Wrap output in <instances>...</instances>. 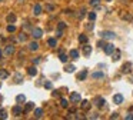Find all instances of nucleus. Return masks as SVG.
<instances>
[{"instance_id":"f257e3e1","label":"nucleus","mask_w":133,"mask_h":120,"mask_svg":"<svg viewBox=\"0 0 133 120\" xmlns=\"http://www.w3.org/2000/svg\"><path fill=\"white\" fill-rule=\"evenodd\" d=\"M100 36L103 37V39H107V40H113V39H116V34H115V32H110V30H106V32H102V33H100Z\"/></svg>"},{"instance_id":"f03ea898","label":"nucleus","mask_w":133,"mask_h":120,"mask_svg":"<svg viewBox=\"0 0 133 120\" xmlns=\"http://www.w3.org/2000/svg\"><path fill=\"white\" fill-rule=\"evenodd\" d=\"M80 100H82V97H80V93H77V91H73L72 95H70V102L72 103H80Z\"/></svg>"},{"instance_id":"7ed1b4c3","label":"nucleus","mask_w":133,"mask_h":120,"mask_svg":"<svg viewBox=\"0 0 133 120\" xmlns=\"http://www.w3.org/2000/svg\"><path fill=\"white\" fill-rule=\"evenodd\" d=\"M32 36H33V39H40V37L43 36V30L39 29V27H34L32 30Z\"/></svg>"},{"instance_id":"20e7f679","label":"nucleus","mask_w":133,"mask_h":120,"mask_svg":"<svg viewBox=\"0 0 133 120\" xmlns=\"http://www.w3.org/2000/svg\"><path fill=\"white\" fill-rule=\"evenodd\" d=\"M11 113L15 114V116H22L23 113H25V110H23V107H20V106H15L13 109H11Z\"/></svg>"},{"instance_id":"39448f33","label":"nucleus","mask_w":133,"mask_h":120,"mask_svg":"<svg viewBox=\"0 0 133 120\" xmlns=\"http://www.w3.org/2000/svg\"><path fill=\"white\" fill-rule=\"evenodd\" d=\"M103 50H104V53H106V55H113V51H115V46H113L112 43H107L103 47Z\"/></svg>"},{"instance_id":"423d86ee","label":"nucleus","mask_w":133,"mask_h":120,"mask_svg":"<svg viewBox=\"0 0 133 120\" xmlns=\"http://www.w3.org/2000/svg\"><path fill=\"white\" fill-rule=\"evenodd\" d=\"M104 103H106V100H104L103 97H96L94 99V104H96L97 107H100V109L104 106Z\"/></svg>"},{"instance_id":"0eeeda50","label":"nucleus","mask_w":133,"mask_h":120,"mask_svg":"<svg viewBox=\"0 0 133 120\" xmlns=\"http://www.w3.org/2000/svg\"><path fill=\"white\" fill-rule=\"evenodd\" d=\"M13 53H15V46H11V44L6 46V49H4V55H6V56H11Z\"/></svg>"},{"instance_id":"6e6552de","label":"nucleus","mask_w":133,"mask_h":120,"mask_svg":"<svg viewBox=\"0 0 133 120\" xmlns=\"http://www.w3.org/2000/svg\"><path fill=\"white\" fill-rule=\"evenodd\" d=\"M130 70H132V64H130V62H126L122 66V73H129Z\"/></svg>"},{"instance_id":"1a4fd4ad","label":"nucleus","mask_w":133,"mask_h":120,"mask_svg":"<svg viewBox=\"0 0 133 120\" xmlns=\"http://www.w3.org/2000/svg\"><path fill=\"white\" fill-rule=\"evenodd\" d=\"M113 102H115L116 104H120V103H123V96L120 95V93L115 95V96H113Z\"/></svg>"},{"instance_id":"9d476101","label":"nucleus","mask_w":133,"mask_h":120,"mask_svg":"<svg viewBox=\"0 0 133 120\" xmlns=\"http://www.w3.org/2000/svg\"><path fill=\"white\" fill-rule=\"evenodd\" d=\"M80 107H82V110L87 112V110L90 109V102H89V100H83V102L80 103Z\"/></svg>"},{"instance_id":"9b49d317","label":"nucleus","mask_w":133,"mask_h":120,"mask_svg":"<svg viewBox=\"0 0 133 120\" xmlns=\"http://www.w3.org/2000/svg\"><path fill=\"white\" fill-rule=\"evenodd\" d=\"M32 110H34V103H32V102L26 103V106H25V113H29V112H32Z\"/></svg>"},{"instance_id":"f8f14e48","label":"nucleus","mask_w":133,"mask_h":120,"mask_svg":"<svg viewBox=\"0 0 133 120\" xmlns=\"http://www.w3.org/2000/svg\"><path fill=\"white\" fill-rule=\"evenodd\" d=\"M40 13H42V6H40V4H34V6H33V15L39 16Z\"/></svg>"},{"instance_id":"ddd939ff","label":"nucleus","mask_w":133,"mask_h":120,"mask_svg":"<svg viewBox=\"0 0 133 120\" xmlns=\"http://www.w3.org/2000/svg\"><path fill=\"white\" fill-rule=\"evenodd\" d=\"M90 53H92V46H87V44L84 43V46H83V55L90 56Z\"/></svg>"},{"instance_id":"4468645a","label":"nucleus","mask_w":133,"mask_h":120,"mask_svg":"<svg viewBox=\"0 0 133 120\" xmlns=\"http://www.w3.org/2000/svg\"><path fill=\"white\" fill-rule=\"evenodd\" d=\"M6 20H7V23H15L16 22V15L15 13H9V15L6 16Z\"/></svg>"},{"instance_id":"2eb2a0df","label":"nucleus","mask_w":133,"mask_h":120,"mask_svg":"<svg viewBox=\"0 0 133 120\" xmlns=\"http://www.w3.org/2000/svg\"><path fill=\"white\" fill-rule=\"evenodd\" d=\"M86 77H87V70H86V69H83L82 72L77 74V80H84Z\"/></svg>"},{"instance_id":"dca6fc26","label":"nucleus","mask_w":133,"mask_h":120,"mask_svg":"<svg viewBox=\"0 0 133 120\" xmlns=\"http://www.w3.org/2000/svg\"><path fill=\"white\" fill-rule=\"evenodd\" d=\"M27 73H29L30 76H36V74H37V69L34 67V66H32V67H27Z\"/></svg>"},{"instance_id":"f3484780","label":"nucleus","mask_w":133,"mask_h":120,"mask_svg":"<svg viewBox=\"0 0 133 120\" xmlns=\"http://www.w3.org/2000/svg\"><path fill=\"white\" fill-rule=\"evenodd\" d=\"M92 77H93V79H103V77H104V73L94 72V73H92Z\"/></svg>"},{"instance_id":"a211bd4d","label":"nucleus","mask_w":133,"mask_h":120,"mask_svg":"<svg viewBox=\"0 0 133 120\" xmlns=\"http://www.w3.org/2000/svg\"><path fill=\"white\" fill-rule=\"evenodd\" d=\"M34 117H36V119H42V117H43V110L34 109Z\"/></svg>"},{"instance_id":"6ab92c4d","label":"nucleus","mask_w":133,"mask_h":120,"mask_svg":"<svg viewBox=\"0 0 133 120\" xmlns=\"http://www.w3.org/2000/svg\"><path fill=\"white\" fill-rule=\"evenodd\" d=\"M29 49L32 51H36L37 49H39V43H37V42H32V43L29 44Z\"/></svg>"},{"instance_id":"aec40b11","label":"nucleus","mask_w":133,"mask_h":120,"mask_svg":"<svg viewBox=\"0 0 133 120\" xmlns=\"http://www.w3.org/2000/svg\"><path fill=\"white\" fill-rule=\"evenodd\" d=\"M7 77H9V73L4 69H0V80H4V79H7Z\"/></svg>"},{"instance_id":"412c9836","label":"nucleus","mask_w":133,"mask_h":120,"mask_svg":"<svg viewBox=\"0 0 133 120\" xmlns=\"http://www.w3.org/2000/svg\"><path fill=\"white\" fill-rule=\"evenodd\" d=\"M16 102L19 103V104H22V103L26 102V96L25 95H19L17 97H16Z\"/></svg>"},{"instance_id":"4be33fe9","label":"nucleus","mask_w":133,"mask_h":120,"mask_svg":"<svg viewBox=\"0 0 133 120\" xmlns=\"http://www.w3.org/2000/svg\"><path fill=\"white\" fill-rule=\"evenodd\" d=\"M119 59H120V51L115 50V51H113V57H112V60H113V62H117Z\"/></svg>"},{"instance_id":"5701e85b","label":"nucleus","mask_w":133,"mask_h":120,"mask_svg":"<svg viewBox=\"0 0 133 120\" xmlns=\"http://www.w3.org/2000/svg\"><path fill=\"white\" fill-rule=\"evenodd\" d=\"M59 59H60L62 63H66L67 62V56L65 55V51H60V55H59Z\"/></svg>"},{"instance_id":"b1692460","label":"nucleus","mask_w":133,"mask_h":120,"mask_svg":"<svg viewBox=\"0 0 133 120\" xmlns=\"http://www.w3.org/2000/svg\"><path fill=\"white\" fill-rule=\"evenodd\" d=\"M70 57H72V59H79V51L75 50V49L70 50Z\"/></svg>"},{"instance_id":"393cba45","label":"nucleus","mask_w":133,"mask_h":120,"mask_svg":"<svg viewBox=\"0 0 133 120\" xmlns=\"http://www.w3.org/2000/svg\"><path fill=\"white\" fill-rule=\"evenodd\" d=\"M60 106L63 107V109H67V107H69V102L66 100V99H60Z\"/></svg>"},{"instance_id":"a878e982","label":"nucleus","mask_w":133,"mask_h":120,"mask_svg":"<svg viewBox=\"0 0 133 120\" xmlns=\"http://www.w3.org/2000/svg\"><path fill=\"white\" fill-rule=\"evenodd\" d=\"M47 44H49L50 47H56L57 42H56V39H49V40H47Z\"/></svg>"},{"instance_id":"bb28decb","label":"nucleus","mask_w":133,"mask_h":120,"mask_svg":"<svg viewBox=\"0 0 133 120\" xmlns=\"http://www.w3.org/2000/svg\"><path fill=\"white\" fill-rule=\"evenodd\" d=\"M79 42H80V43H87V36H86V34H80V36H79Z\"/></svg>"},{"instance_id":"cd10ccee","label":"nucleus","mask_w":133,"mask_h":120,"mask_svg":"<svg viewBox=\"0 0 133 120\" xmlns=\"http://www.w3.org/2000/svg\"><path fill=\"white\" fill-rule=\"evenodd\" d=\"M120 16H122V19H125V20H127V22L133 20V16H132V15H123V13H122Z\"/></svg>"},{"instance_id":"c85d7f7f","label":"nucleus","mask_w":133,"mask_h":120,"mask_svg":"<svg viewBox=\"0 0 133 120\" xmlns=\"http://www.w3.org/2000/svg\"><path fill=\"white\" fill-rule=\"evenodd\" d=\"M75 69H76V67H75V66H73V64H69L67 66V67H66V72H67V73H73V72H75Z\"/></svg>"},{"instance_id":"c756f323","label":"nucleus","mask_w":133,"mask_h":120,"mask_svg":"<svg viewBox=\"0 0 133 120\" xmlns=\"http://www.w3.org/2000/svg\"><path fill=\"white\" fill-rule=\"evenodd\" d=\"M19 40H20V42H26V40H27V34H26L25 32H22V34L19 36Z\"/></svg>"},{"instance_id":"7c9ffc66","label":"nucleus","mask_w":133,"mask_h":120,"mask_svg":"<svg viewBox=\"0 0 133 120\" xmlns=\"http://www.w3.org/2000/svg\"><path fill=\"white\" fill-rule=\"evenodd\" d=\"M7 32H9V33H15V32H16V26H13V24L10 23V24L7 26Z\"/></svg>"},{"instance_id":"2f4dec72","label":"nucleus","mask_w":133,"mask_h":120,"mask_svg":"<svg viewBox=\"0 0 133 120\" xmlns=\"http://www.w3.org/2000/svg\"><path fill=\"white\" fill-rule=\"evenodd\" d=\"M87 17H89L90 22H93L94 19H96V13H94V11H90L89 15H87Z\"/></svg>"},{"instance_id":"473e14b6","label":"nucleus","mask_w":133,"mask_h":120,"mask_svg":"<svg viewBox=\"0 0 133 120\" xmlns=\"http://www.w3.org/2000/svg\"><path fill=\"white\" fill-rule=\"evenodd\" d=\"M100 4V0H90V6H93V7H97Z\"/></svg>"},{"instance_id":"72a5a7b5","label":"nucleus","mask_w":133,"mask_h":120,"mask_svg":"<svg viewBox=\"0 0 133 120\" xmlns=\"http://www.w3.org/2000/svg\"><path fill=\"white\" fill-rule=\"evenodd\" d=\"M66 29V23L65 22H60L57 24V30H65Z\"/></svg>"},{"instance_id":"f704fd0d","label":"nucleus","mask_w":133,"mask_h":120,"mask_svg":"<svg viewBox=\"0 0 133 120\" xmlns=\"http://www.w3.org/2000/svg\"><path fill=\"white\" fill-rule=\"evenodd\" d=\"M0 119H3V120L7 119V113L4 112V110H0Z\"/></svg>"},{"instance_id":"c9c22d12","label":"nucleus","mask_w":133,"mask_h":120,"mask_svg":"<svg viewBox=\"0 0 133 120\" xmlns=\"http://www.w3.org/2000/svg\"><path fill=\"white\" fill-rule=\"evenodd\" d=\"M126 120H133V107L130 109V113L126 116Z\"/></svg>"},{"instance_id":"e433bc0d","label":"nucleus","mask_w":133,"mask_h":120,"mask_svg":"<svg viewBox=\"0 0 133 120\" xmlns=\"http://www.w3.org/2000/svg\"><path fill=\"white\" fill-rule=\"evenodd\" d=\"M46 10L47 11H53L54 10V6H53V4H46Z\"/></svg>"},{"instance_id":"4c0bfd02","label":"nucleus","mask_w":133,"mask_h":120,"mask_svg":"<svg viewBox=\"0 0 133 120\" xmlns=\"http://www.w3.org/2000/svg\"><path fill=\"white\" fill-rule=\"evenodd\" d=\"M84 16H86V10H84V9H82V10H80V13H79V19H83Z\"/></svg>"},{"instance_id":"58836bf2","label":"nucleus","mask_w":133,"mask_h":120,"mask_svg":"<svg viewBox=\"0 0 133 120\" xmlns=\"http://www.w3.org/2000/svg\"><path fill=\"white\" fill-rule=\"evenodd\" d=\"M44 87H46V89H52V87H53L52 82H46V83H44Z\"/></svg>"},{"instance_id":"ea45409f","label":"nucleus","mask_w":133,"mask_h":120,"mask_svg":"<svg viewBox=\"0 0 133 120\" xmlns=\"http://www.w3.org/2000/svg\"><path fill=\"white\" fill-rule=\"evenodd\" d=\"M16 83H22V76H20V74H16Z\"/></svg>"},{"instance_id":"a19ab883","label":"nucleus","mask_w":133,"mask_h":120,"mask_svg":"<svg viewBox=\"0 0 133 120\" xmlns=\"http://www.w3.org/2000/svg\"><path fill=\"white\" fill-rule=\"evenodd\" d=\"M110 119H112V120H115V119H119V114H117V113H113V114H112V116H110Z\"/></svg>"},{"instance_id":"79ce46f5","label":"nucleus","mask_w":133,"mask_h":120,"mask_svg":"<svg viewBox=\"0 0 133 120\" xmlns=\"http://www.w3.org/2000/svg\"><path fill=\"white\" fill-rule=\"evenodd\" d=\"M65 13H66V15H73V11L70 10V9H66V10H65Z\"/></svg>"},{"instance_id":"37998d69","label":"nucleus","mask_w":133,"mask_h":120,"mask_svg":"<svg viewBox=\"0 0 133 120\" xmlns=\"http://www.w3.org/2000/svg\"><path fill=\"white\" fill-rule=\"evenodd\" d=\"M97 46H100V47H104V46H106V43H104V42H99V43H97Z\"/></svg>"},{"instance_id":"c03bdc74","label":"nucleus","mask_w":133,"mask_h":120,"mask_svg":"<svg viewBox=\"0 0 133 120\" xmlns=\"http://www.w3.org/2000/svg\"><path fill=\"white\" fill-rule=\"evenodd\" d=\"M63 36V30H57V37H62Z\"/></svg>"},{"instance_id":"a18cd8bd","label":"nucleus","mask_w":133,"mask_h":120,"mask_svg":"<svg viewBox=\"0 0 133 120\" xmlns=\"http://www.w3.org/2000/svg\"><path fill=\"white\" fill-rule=\"evenodd\" d=\"M33 63H34V64H37V63H40V59L37 57V59H33Z\"/></svg>"},{"instance_id":"49530a36","label":"nucleus","mask_w":133,"mask_h":120,"mask_svg":"<svg viewBox=\"0 0 133 120\" xmlns=\"http://www.w3.org/2000/svg\"><path fill=\"white\" fill-rule=\"evenodd\" d=\"M52 96H53V97H57V96H59V91H56V90H54L53 93H52Z\"/></svg>"},{"instance_id":"de8ad7c7","label":"nucleus","mask_w":133,"mask_h":120,"mask_svg":"<svg viewBox=\"0 0 133 120\" xmlns=\"http://www.w3.org/2000/svg\"><path fill=\"white\" fill-rule=\"evenodd\" d=\"M69 113H76V109L75 107H70V109H69Z\"/></svg>"},{"instance_id":"09e8293b","label":"nucleus","mask_w":133,"mask_h":120,"mask_svg":"<svg viewBox=\"0 0 133 120\" xmlns=\"http://www.w3.org/2000/svg\"><path fill=\"white\" fill-rule=\"evenodd\" d=\"M2 56H3V51H2V50H0V57H2Z\"/></svg>"},{"instance_id":"8fccbe9b","label":"nucleus","mask_w":133,"mask_h":120,"mask_svg":"<svg viewBox=\"0 0 133 120\" xmlns=\"http://www.w3.org/2000/svg\"><path fill=\"white\" fill-rule=\"evenodd\" d=\"M0 102H2V96H0Z\"/></svg>"},{"instance_id":"3c124183","label":"nucleus","mask_w":133,"mask_h":120,"mask_svg":"<svg viewBox=\"0 0 133 120\" xmlns=\"http://www.w3.org/2000/svg\"><path fill=\"white\" fill-rule=\"evenodd\" d=\"M0 87H2V82H0Z\"/></svg>"},{"instance_id":"603ef678","label":"nucleus","mask_w":133,"mask_h":120,"mask_svg":"<svg viewBox=\"0 0 133 120\" xmlns=\"http://www.w3.org/2000/svg\"><path fill=\"white\" fill-rule=\"evenodd\" d=\"M19 2H25V0H19Z\"/></svg>"},{"instance_id":"864d4df0","label":"nucleus","mask_w":133,"mask_h":120,"mask_svg":"<svg viewBox=\"0 0 133 120\" xmlns=\"http://www.w3.org/2000/svg\"><path fill=\"white\" fill-rule=\"evenodd\" d=\"M106 2H112V0H106Z\"/></svg>"},{"instance_id":"5fc2aeb1","label":"nucleus","mask_w":133,"mask_h":120,"mask_svg":"<svg viewBox=\"0 0 133 120\" xmlns=\"http://www.w3.org/2000/svg\"><path fill=\"white\" fill-rule=\"evenodd\" d=\"M0 2H2V0H0Z\"/></svg>"}]
</instances>
